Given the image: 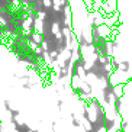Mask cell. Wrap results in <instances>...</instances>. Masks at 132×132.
Here are the masks:
<instances>
[{"label": "cell", "mask_w": 132, "mask_h": 132, "mask_svg": "<svg viewBox=\"0 0 132 132\" xmlns=\"http://www.w3.org/2000/svg\"><path fill=\"white\" fill-rule=\"evenodd\" d=\"M44 4H45V6H51L52 2H51V0H44Z\"/></svg>", "instance_id": "cell-1"}]
</instances>
